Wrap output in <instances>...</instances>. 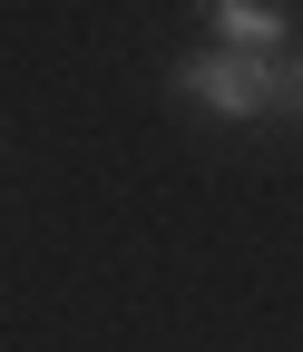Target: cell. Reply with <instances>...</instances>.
<instances>
[{"mask_svg": "<svg viewBox=\"0 0 303 352\" xmlns=\"http://www.w3.org/2000/svg\"><path fill=\"white\" fill-rule=\"evenodd\" d=\"M166 88L196 108V118H215V127H254L265 118V59H225V50H186L177 69H166Z\"/></svg>", "mask_w": 303, "mask_h": 352, "instance_id": "cell-1", "label": "cell"}, {"mask_svg": "<svg viewBox=\"0 0 303 352\" xmlns=\"http://www.w3.org/2000/svg\"><path fill=\"white\" fill-rule=\"evenodd\" d=\"M205 50H225V59H274L293 50V10L284 0H205Z\"/></svg>", "mask_w": 303, "mask_h": 352, "instance_id": "cell-2", "label": "cell"}, {"mask_svg": "<svg viewBox=\"0 0 303 352\" xmlns=\"http://www.w3.org/2000/svg\"><path fill=\"white\" fill-rule=\"evenodd\" d=\"M265 118H293L303 127V50H274L265 59Z\"/></svg>", "mask_w": 303, "mask_h": 352, "instance_id": "cell-3", "label": "cell"}]
</instances>
